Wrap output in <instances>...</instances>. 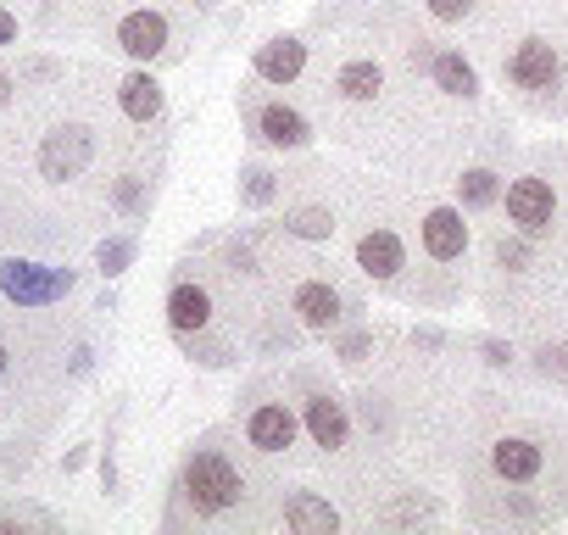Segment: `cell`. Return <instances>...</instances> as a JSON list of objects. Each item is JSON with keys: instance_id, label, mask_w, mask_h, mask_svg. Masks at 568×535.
Listing matches in <instances>:
<instances>
[{"instance_id": "15", "label": "cell", "mask_w": 568, "mask_h": 535, "mask_svg": "<svg viewBox=\"0 0 568 535\" xmlns=\"http://www.w3.org/2000/svg\"><path fill=\"white\" fill-rule=\"evenodd\" d=\"M307 430H313V441L324 452H341L346 435H352V418H346V407L329 391H318V396H307Z\"/></svg>"}, {"instance_id": "12", "label": "cell", "mask_w": 568, "mask_h": 535, "mask_svg": "<svg viewBox=\"0 0 568 535\" xmlns=\"http://www.w3.org/2000/svg\"><path fill=\"white\" fill-rule=\"evenodd\" d=\"M296 313H302V324H307V330L329 335V330L346 319V296H341L329 280H307V285L296 291Z\"/></svg>"}, {"instance_id": "22", "label": "cell", "mask_w": 568, "mask_h": 535, "mask_svg": "<svg viewBox=\"0 0 568 535\" xmlns=\"http://www.w3.org/2000/svg\"><path fill=\"white\" fill-rule=\"evenodd\" d=\"M112 206H118L123 218H145V212H151V179L123 173V179L112 184Z\"/></svg>"}, {"instance_id": "16", "label": "cell", "mask_w": 568, "mask_h": 535, "mask_svg": "<svg viewBox=\"0 0 568 535\" xmlns=\"http://www.w3.org/2000/svg\"><path fill=\"white\" fill-rule=\"evenodd\" d=\"M284 524H291L296 535H335V529H341V513H335L324 496L296 491L291 502H284Z\"/></svg>"}, {"instance_id": "9", "label": "cell", "mask_w": 568, "mask_h": 535, "mask_svg": "<svg viewBox=\"0 0 568 535\" xmlns=\"http://www.w3.org/2000/svg\"><path fill=\"white\" fill-rule=\"evenodd\" d=\"M168 324H173L179 341H184V335H201V330L212 324V296H206V285L173 280V291H168Z\"/></svg>"}, {"instance_id": "31", "label": "cell", "mask_w": 568, "mask_h": 535, "mask_svg": "<svg viewBox=\"0 0 568 535\" xmlns=\"http://www.w3.org/2000/svg\"><path fill=\"white\" fill-rule=\"evenodd\" d=\"M424 7H429L440 23H463V18L474 12V0H424Z\"/></svg>"}, {"instance_id": "19", "label": "cell", "mask_w": 568, "mask_h": 535, "mask_svg": "<svg viewBox=\"0 0 568 535\" xmlns=\"http://www.w3.org/2000/svg\"><path fill=\"white\" fill-rule=\"evenodd\" d=\"M435 84L446 90V95H479V73H474V62L468 57H457V51H440L435 57Z\"/></svg>"}, {"instance_id": "36", "label": "cell", "mask_w": 568, "mask_h": 535, "mask_svg": "<svg viewBox=\"0 0 568 535\" xmlns=\"http://www.w3.org/2000/svg\"><path fill=\"white\" fill-rule=\"evenodd\" d=\"M12 84H18V79H12L7 68H0V107H7V101H12Z\"/></svg>"}, {"instance_id": "23", "label": "cell", "mask_w": 568, "mask_h": 535, "mask_svg": "<svg viewBox=\"0 0 568 535\" xmlns=\"http://www.w3.org/2000/svg\"><path fill=\"white\" fill-rule=\"evenodd\" d=\"M284 229H291L296 240H329L335 218H329V206H296V212H284Z\"/></svg>"}, {"instance_id": "27", "label": "cell", "mask_w": 568, "mask_h": 535, "mask_svg": "<svg viewBox=\"0 0 568 535\" xmlns=\"http://www.w3.org/2000/svg\"><path fill=\"white\" fill-rule=\"evenodd\" d=\"M18 73H23L29 84H51V79H62V62H57V57H29Z\"/></svg>"}, {"instance_id": "28", "label": "cell", "mask_w": 568, "mask_h": 535, "mask_svg": "<svg viewBox=\"0 0 568 535\" xmlns=\"http://www.w3.org/2000/svg\"><path fill=\"white\" fill-rule=\"evenodd\" d=\"M29 457H34V446H0V480H12V474H23L29 468Z\"/></svg>"}, {"instance_id": "14", "label": "cell", "mask_w": 568, "mask_h": 535, "mask_svg": "<svg viewBox=\"0 0 568 535\" xmlns=\"http://www.w3.org/2000/svg\"><path fill=\"white\" fill-rule=\"evenodd\" d=\"M302 68H307V46L291 34H278L256 51V79H267V84H291V79H302Z\"/></svg>"}, {"instance_id": "11", "label": "cell", "mask_w": 568, "mask_h": 535, "mask_svg": "<svg viewBox=\"0 0 568 535\" xmlns=\"http://www.w3.org/2000/svg\"><path fill=\"white\" fill-rule=\"evenodd\" d=\"M256 134H262L267 145H278V151H302V145L313 140L307 118H302L296 107H284V101H267V107H256Z\"/></svg>"}, {"instance_id": "8", "label": "cell", "mask_w": 568, "mask_h": 535, "mask_svg": "<svg viewBox=\"0 0 568 535\" xmlns=\"http://www.w3.org/2000/svg\"><path fill=\"white\" fill-rule=\"evenodd\" d=\"M357 268H363L368 280H396L402 268H407L402 234H396V229H368V234L357 240Z\"/></svg>"}, {"instance_id": "37", "label": "cell", "mask_w": 568, "mask_h": 535, "mask_svg": "<svg viewBox=\"0 0 568 535\" xmlns=\"http://www.w3.org/2000/svg\"><path fill=\"white\" fill-rule=\"evenodd\" d=\"M195 7H217V0H195Z\"/></svg>"}, {"instance_id": "25", "label": "cell", "mask_w": 568, "mask_h": 535, "mask_svg": "<svg viewBox=\"0 0 568 535\" xmlns=\"http://www.w3.org/2000/svg\"><path fill=\"white\" fill-rule=\"evenodd\" d=\"M23 524H34V529H57V518H51L45 507H29V502L0 507V529H23Z\"/></svg>"}, {"instance_id": "3", "label": "cell", "mask_w": 568, "mask_h": 535, "mask_svg": "<svg viewBox=\"0 0 568 535\" xmlns=\"http://www.w3.org/2000/svg\"><path fill=\"white\" fill-rule=\"evenodd\" d=\"M90 157H95V140H90V129H79V123H62V129H51L45 140H40V179H51V184H68V179H79L84 168H90Z\"/></svg>"}, {"instance_id": "29", "label": "cell", "mask_w": 568, "mask_h": 535, "mask_svg": "<svg viewBox=\"0 0 568 535\" xmlns=\"http://www.w3.org/2000/svg\"><path fill=\"white\" fill-rule=\"evenodd\" d=\"M335 352H341L346 363H363V357L374 352V335H368V330H352V335H341V346H335Z\"/></svg>"}, {"instance_id": "7", "label": "cell", "mask_w": 568, "mask_h": 535, "mask_svg": "<svg viewBox=\"0 0 568 535\" xmlns=\"http://www.w3.org/2000/svg\"><path fill=\"white\" fill-rule=\"evenodd\" d=\"M168 18L162 12H151V7H140V12H129L123 23H118V46L129 51V57H140V62H151V57H168Z\"/></svg>"}, {"instance_id": "6", "label": "cell", "mask_w": 568, "mask_h": 535, "mask_svg": "<svg viewBox=\"0 0 568 535\" xmlns=\"http://www.w3.org/2000/svg\"><path fill=\"white\" fill-rule=\"evenodd\" d=\"M540 468H546V452L529 435H501L490 446V474L507 485H529V480H540Z\"/></svg>"}, {"instance_id": "1", "label": "cell", "mask_w": 568, "mask_h": 535, "mask_svg": "<svg viewBox=\"0 0 568 535\" xmlns=\"http://www.w3.org/2000/svg\"><path fill=\"white\" fill-rule=\"evenodd\" d=\"M179 496L190 502L195 518H223V513L240 507V496H245V474H240V463H234L217 441H201V446L184 457Z\"/></svg>"}, {"instance_id": "30", "label": "cell", "mask_w": 568, "mask_h": 535, "mask_svg": "<svg viewBox=\"0 0 568 535\" xmlns=\"http://www.w3.org/2000/svg\"><path fill=\"white\" fill-rule=\"evenodd\" d=\"M540 369L557 380V385H568V341H557V346H546L540 352Z\"/></svg>"}, {"instance_id": "32", "label": "cell", "mask_w": 568, "mask_h": 535, "mask_svg": "<svg viewBox=\"0 0 568 535\" xmlns=\"http://www.w3.org/2000/svg\"><path fill=\"white\" fill-rule=\"evenodd\" d=\"M90 369H95V346H90V341H79V346L68 352V380H84Z\"/></svg>"}, {"instance_id": "5", "label": "cell", "mask_w": 568, "mask_h": 535, "mask_svg": "<svg viewBox=\"0 0 568 535\" xmlns=\"http://www.w3.org/2000/svg\"><path fill=\"white\" fill-rule=\"evenodd\" d=\"M507 79H513L518 90H529V95H546V90H557L562 62H557V51H551L546 40H524V46L507 57Z\"/></svg>"}, {"instance_id": "26", "label": "cell", "mask_w": 568, "mask_h": 535, "mask_svg": "<svg viewBox=\"0 0 568 535\" xmlns=\"http://www.w3.org/2000/svg\"><path fill=\"white\" fill-rule=\"evenodd\" d=\"M496 262H501V268H513V274H524V268H529V245L501 234V240H496Z\"/></svg>"}, {"instance_id": "17", "label": "cell", "mask_w": 568, "mask_h": 535, "mask_svg": "<svg viewBox=\"0 0 568 535\" xmlns=\"http://www.w3.org/2000/svg\"><path fill=\"white\" fill-rule=\"evenodd\" d=\"M118 107H123L129 123H156V118H162V84H156L151 73H129V79L118 84Z\"/></svg>"}, {"instance_id": "13", "label": "cell", "mask_w": 568, "mask_h": 535, "mask_svg": "<svg viewBox=\"0 0 568 535\" xmlns=\"http://www.w3.org/2000/svg\"><path fill=\"white\" fill-rule=\"evenodd\" d=\"M424 251H429L435 262H457V256L468 251V223H463V212L435 206V212L424 218Z\"/></svg>"}, {"instance_id": "34", "label": "cell", "mask_w": 568, "mask_h": 535, "mask_svg": "<svg viewBox=\"0 0 568 535\" xmlns=\"http://www.w3.org/2000/svg\"><path fill=\"white\" fill-rule=\"evenodd\" d=\"M12 369H18V357H12V341H7V335H0V385H7V380H12Z\"/></svg>"}, {"instance_id": "20", "label": "cell", "mask_w": 568, "mask_h": 535, "mask_svg": "<svg viewBox=\"0 0 568 535\" xmlns=\"http://www.w3.org/2000/svg\"><path fill=\"white\" fill-rule=\"evenodd\" d=\"M496 195H501V184H496V173H490V168H468V173L457 179V201H463L468 212L496 206Z\"/></svg>"}, {"instance_id": "24", "label": "cell", "mask_w": 568, "mask_h": 535, "mask_svg": "<svg viewBox=\"0 0 568 535\" xmlns=\"http://www.w3.org/2000/svg\"><path fill=\"white\" fill-rule=\"evenodd\" d=\"M278 195V179L267 173V168H245V179H240V201L245 206H267Z\"/></svg>"}, {"instance_id": "2", "label": "cell", "mask_w": 568, "mask_h": 535, "mask_svg": "<svg viewBox=\"0 0 568 535\" xmlns=\"http://www.w3.org/2000/svg\"><path fill=\"white\" fill-rule=\"evenodd\" d=\"M73 268H51V262H29V256H7L0 262V291H7V302L18 307H51L73 291Z\"/></svg>"}, {"instance_id": "33", "label": "cell", "mask_w": 568, "mask_h": 535, "mask_svg": "<svg viewBox=\"0 0 568 535\" xmlns=\"http://www.w3.org/2000/svg\"><path fill=\"white\" fill-rule=\"evenodd\" d=\"M18 40V12H7V7H0V51H7Z\"/></svg>"}, {"instance_id": "18", "label": "cell", "mask_w": 568, "mask_h": 535, "mask_svg": "<svg viewBox=\"0 0 568 535\" xmlns=\"http://www.w3.org/2000/svg\"><path fill=\"white\" fill-rule=\"evenodd\" d=\"M335 90H341L346 101H374V95L385 90V73H379V62L357 57V62H346V68L335 73Z\"/></svg>"}, {"instance_id": "10", "label": "cell", "mask_w": 568, "mask_h": 535, "mask_svg": "<svg viewBox=\"0 0 568 535\" xmlns=\"http://www.w3.org/2000/svg\"><path fill=\"white\" fill-rule=\"evenodd\" d=\"M245 441L256 446V452H284L296 441V413L284 407V402H262V407H251V418H245Z\"/></svg>"}, {"instance_id": "4", "label": "cell", "mask_w": 568, "mask_h": 535, "mask_svg": "<svg viewBox=\"0 0 568 535\" xmlns=\"http://www.w3.org/2000/svg\"><path fill=\"white\" fill-rule=\"evenodd\" d=\"M507 218L518 223V234H546L557 218V195L546 179H513L507 184Z\"/></svg>"}, {"instance_id": "21", "label": "cell", "mask_w": 568, "mask_h": 535, "mask_svg": "<svg viewBox=\"0 0 568 535\" xmlns=\"http://www.w3.org/2000/svg\"><path fill=\"white\" fill-rule=\"evenodd\" d=\"M134 251H140V240H134V234H106V240L95 245V268H101L106 280H118V274H129Z\"/></svg>"}, {"instance_id": "35", "label": "cell", "mask_w": 568, "mask_h": 535, "mask_svg": "<svg viewBox=\"0 0 568 535\" xmlns=\"http://www.w3.org/2000/svg\"><path fill=\"white\" fill-rule=\"evenodd\" d=\"M507 357H513V352H507L501 341H485V363H507Z\"/></svg>"}]
</instances>
